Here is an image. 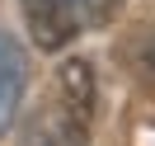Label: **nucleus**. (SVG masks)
I'll list each match as a JSON object with an SVG mask.
<instances>
[{
  "label": "nucleus",
  "instance_id": "4",
  "mask_svg": "<svg viewBox=\"0 0 155 146\" xmlns=\"http://www.w3.org/2000/svg\"><path fill=\"white\" fill-rule=\"evenodd\" d=\"M127 66H132L136 80H146V85H155V24H146V29H136L132 38H127Z\"/></svg>",
  "mask_w": 155,
  "mask_h": 146
},
{
  "label": "nucleus",
  "instance_id": "2",
  "mask_svg": "<svg viewBox=\"0 0 155 146\" xmlns=\"http://www.w3.org/2000/svg\"><path fill=\"white\" fill-rule=\"evenodd\" d=\"M80 19H85V0H24V24L42 52L66 47L80 33Z\"/></svg>",
  "mask_w": 155,
  "mask_h": 146
},
{
  "label": "nucleus",
  "instance_id": "3",
  "mask_svg": "<svg viewBox=\"0 0 155 146\" xmlns=\"http://www.w3.org/2000/svg\"><path fill=\"white\" fill-rule=\"evenodd\" d=\"M24 85H28V66H24V47L0 33V137L14 127L19 118V104H24Z\"/></svg>",
  "mask_w": 155,
  "mask_h": 146
},
{
  "label": "nucleus",
  "instance_id": "5",
  "mask_svg": "<svg viewBox=\"0 0 155 146\" xmlns=\"http://www.w3.org/2000/svg\"><path fill=\"white\" fill-rule=\"evenodd\" d=\"M127 0H85V19L89 24H113V14L122 10Z\"/></svg>",
  "mask_w": 155,
  "mask_h": 146
},
{
  "label": "nucleus",
  "instance_id": "1",
  "mask_svg": "<svg viewBox=\"0 0 155 146\" xmlns=\"http://www.w3.org/2000/svg\"><path fill=\"white\" fill-rule=\"evenodd\" d=\"M57 99H61V127H66L71 146L89 141V127H94V108H99V85H94V66L85 57L61 61L57 71Z\"/></svg>",
  "mask_w": 155,
  "mask_h": 146
},
{
  "label": "nucleus",
  "instance_id": "6",
  "mask_svg": "<svg viewBox=\"0 0 155 146\" xmlns=\"http://www.w3.org/2000/svg\"><path fill=\"white\" fill-rule=\"evenodd\" d=\"M52 146H57V141H52Z\"/></svg>",
  "mask_w": 155,
  "mask_h": 146
}]
</instances>
